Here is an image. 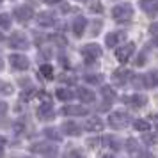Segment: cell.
<instances>
[{
  "label": "cell",
  "mask_w": 158,
  "mask_h": 158,
  "mask_svg": "<svg viewBox=\"0 0 158 158\" xmlns=\"http://www.w3.org/2000/svg\"><path fill=\"white\" fill-rule=\"evenodd\" d=\"M112 18H114L115 22H119V23L130 22V20L133 18V7L130 6L128 2L117 4V6L112 9Z\"/></svg>",
  "instance_id": "cell-1"
},
{
  "label": "cell",
  "mask_w": 158,
  "mask_h": 158,
  "mask_svg": "<svg viewBox=\"0 0 158 158\" xmlns=\"http://www.w3.org/2000/svg\"><path fill=\"white\" fill-rule=\"evenodd\" d=\"M108 124L112 126L114 130H123L126 128L130 124V115L126 112H121V110H117L114 114L108 115Z\"/></svg>",
  "instance_id": "cell-2"
},
{
  "label": "cell",
  "mask_w": 158,
  "mask_h": 158,
  "mask_svg": "<svg viewBox=\"0 0 158 158\" xmlns=\"http://www.w3.org/2000/svg\"><path fill=\"white\" fill-rule=\"evenodd\" d=\"M82 53H84V62L85 64H94L96 62V59L101 57V48L100 44H85L84 48H82Z\"/></svg>",
  "instance_id": "cell-3"
},
{
  "label": "cell",
  "mask_w": 158,
  "mask_h": 158,
  "mask_svg": "<svg viewBox=\"0 0 158 158\" xmlns=\"http://www.w3.org/2000/svg\"><path fill=\"white\" fill-rule=\"evenodd\" d=\"M133 52H135V43H126L124 46H117L115 48V59L119 60V62H126L131 55H133Z\"/></svg>",
  "instance_id": "cell-4"
},
{
  "label": "cell",
  "mask_w": 158,
  "mask_h": 158,
  "mask_svg": "<svg viewBox=\"0 0 158 158\" xmlns=\"http://www.w3.org/2000/svg\"><path fill=\"white\" fill-rule=\"evenodd\" d=\"M30 151L36 153V155L53 156V155H57V146H50V144H46V142H37V144H34V146L30 148Z\"/></svg>",
  "instance_id": "cell-5"
},
{
  "label": "cell",
  "mask_w": 158,
  "mask_h": 158,
  "mask_svg": "<svg viewBox=\"0 0 158 158\" xmlns=\"http://www.w3.org/2000/svg\"><path fill=\"white\" fill-rule=\"evenodd\" d=\"M13 15H15V18L20 23H27L34 18V11H32V7H29V6H22V7H16L15 11H13Z\"/></svg>",
  "instance_id": "cell-6"
},
{
  "label": "cell",
  "mask_w": 158,
  "mask_h": 158,
  "mask_svg": "<svg viewBox=\"0 0 158 158\" xmlns=\"http://www.w3.org/2000/svg\"><path fill=\"white\" fill-rule=\"evenodd\" d=\"M9 60H11V66H13L15 69H20V71L29 69V66H30V60L25 57V55H22V53H13V55L9 57Z\"/></svg>",
  "instance_id": "cell-7"
},
{
  "label": "cell",
  "mask_w": 158,
  "mask_h": 158,
  "mask_svg": "<svg viewBox=\"0 0 158 158\" xmlns=\"http://www.w3.org/2000/svg\"><path fill=\"white\" fill-rule=\"evenodd\" d=\"M9 44H11V48H18V50L29 48V41H27V37L22 36V34H13L11 39H9Z\"/></svg>",
  "instance_id": "cell-8"
},
{
  "label": "cell",
  "mask_w": 158,
  "mask_h": 158,
  "mask_svg": "<svg viewBox=\"0 0 158 158\" xmlns=\"http://www.w3.org/2000/svg\"><path fill=\"white\" fill-rule=\"evenodd\" d=\"M37 117L41 121H50V119H53V107H52V103H43L41 107L37 108Z\"/></svg>",
  "instance_id": "cell-9"
},
{
  "label": "cell",
  "mask_w": 158,
  "mask_h": 158,
  "mask_svg": "<svg viewBox=\"0 0 158 158\" xmlns=\"http://www.w3.org/2000/svg\"><path fill=\"white\" fill-rule=\"evenodd\" d=\"M124 39H126V34H124V32H110V34L105 37V44L110 46V48H114V46H117V44L121 43V41H124Z\"/></svg>",
  "instance_id": "cell-10"
},
{
  "label": "cell",
  "mask_w": 158,
  "mask_h": 158,
  "mask_svg": "<svg viewBox=\"0 0 158 158\" xmlns=\"http://www.w3.org/2000/svg\"><path fill=\"white\" fill-rule=\"evenodd\" d=\"M84 128L87 131H103L105 124H103V121H101L100 117H89L85 121V124H84Z\"/></svg>",
  "instance_id": "cell-11"
},
{
  "label": "cell",
  "mask_w": 158,
  "mask_h": 158,
  "mask_svg": "<svg viewBox=\"0 0 158 158\" xmlns=\"http://www.w3.org/2000/svg\"><path fill=\"white\" fill-rule=\"evenodd\" d=\"M124 101H128L133 108H142L148 105V96H144V94H133L130 98H124Z\"/></svg>",
  "instance_id": "cell-12"
},
{
  "label": "cell",
  "mask_w": 158,
  "mask_h": 158,
  "mask_svg": "<svg viewBox=\"0 0 158 158\" xmlns=\"http://www.w3.org/2000/svg\"><path fill=\"white\" fill-rule=\"evenodd\" d=\"M140 9L149 16H155L158 13V0H140Z\"/></svg>",
  "instance_id": "cell-13"
},
{
  "label": "cell",
  "mask_w": 158,
  "mask_h": 158,
  "mask_svg": "<svg viewBox=\"0 0 158 158\" xmlns=\"http://www.w3.org/2000/svg\"><path fill=\"white\" fill-rule=\"evenodd\" d=\"M130 78H131V73L126 71V69H117V71L112 73V82L114 84H119V85L126 84Z\"/></svg>",
  "instance_id": "cell-14"
},
{
  "label": "cell",
  "mask_w": 158,
  "mask_h": 158,
  "mask_svg": "<svg viewBox=\"0 0 158 158\" xmlns=\"http://www.w3.org/2000/svg\"><path fill=\"white\" fill-rule=\"evenodd\" d=\"M60 112H62L64 115H85L87 114V108L85 107H80V105H66Z\"/></svg>",
  "instance_id": "cell-15"
},
{
  "label": "cell",
  "mask_w": 158,
  "mask_h": 158,
  "mask_svg": "<svg viewBox=\"0 0 158 158\" xmlns=\"http://www.w3.org/2000/svg\"><path fill=\"white\" fill-rule=\"evenodd\" d=\"M85 25H87V22H85V18H75L73 20V23H71V29H73V32H75V36L77 37H80L84 32H85Z\"/></svg>",
  "instance_id": "cell-16"
},
{
  "label": "cell",
  "mask_w": 158,
  "mask_h": 158,
  "mask_svg": "<svg viewBox=\"0 0 158 158\" xmlns=\"http://www.w3.org/2000/svg\"><path fill=\"white\" fill-rule=\"evenodd\" d=\"M37 23L41 25V27H52V25H55V16L53 13H41V15H37Z\"/></svg>",
  "instance_id": "cell-17"
},
{
  "label": "cell",
  "mask_w": 158,
  "mask_h": 158,
  "mask_svg": "<svg viewBox=\"0 0 158 158\" xmlns=\"http://www.w3.org/2000/svg\"><path fill=\"white\" fill-rule=\"evenodd\" d=\"M62 131H64L66 135H73V137H78L80 135V126L77 124V123H73V121H66L64 124H62Z\"/></svg>",
  "instance_id": "cell-18"
},
{
  "label": "cell",
  "mask_w": 158,
  "mask_h": 158,
  "mask_svg": "<svg viewBox=\"0 0 158 158\" xmlns=\"http://www.w3.org/2000/svg\"><path fill=\"white\" fill-rule=\"evenodd\" d=\"M78 98L84 101V103H94V100H96V94H94L91 89L82 87V89H78Z\"/></svg>",
  "instance_id": "cell-19"
},
{
  "label": "cell",
  "mask_w": 158,
  "mask_h": 158,
  "mask_svg": "<svg viewBox=\"0 0 158 158\" xmlns=\"http://www.w3.org/2000/svg\"><path fill=\"white\" fill-rule=\"evenodd\" d=\"M101 142H103L105 148H110V149H114V151L119 149V140H117L115 137H112V135H105L103 139H101Z\"/></svg>",
  "instance_id": "cell-20"
},
{
  "label": "cell",
  "mask_w": 158,
  "mask_h": 158,
  "mask_svg": "<svg viewBox=\"0 0 158 158\" xmlns=\"http://www.w3.org/2000/svg\"><path fill=\"white\" fill-rule=\"evenodd\" d=\"M144 82H146V87L158 85V71H149L148 75H144Z\"/></svg>",
  "instance_id": "cell-21"
},
{
  "label": "cell",
  "mask_w": 158,
  "mask_h": 158,
  "mask_svg": "<svg viewBox=\"0 0 158 158\" xmlns=\"http://www.w3.org/2000/svg\"><path fill=\"white\" fill-rule=\"evenodd\" d=\"M133 126H135L137 131H142V133H146V131L151 130V124L146 121V119H137V121L133 123Z\"/></svg>",
  "instance_id": "cell-22"
},
{
  "label": "cell",
  "mask_w": 158,
  "mask_h": 158,
  "mask_svg": "<svg viewBox=\"0 0 158 158\" xmlns=\"http://www.w3.org/2000/svg\"><path fill=\"white\" fill-rule=\"evenodd\" d=\"M50 41H52L53 44H57L59 48H64L66 44H68L66 37H64V36H60V34H52V36H50Z\"/></svg>",
  "instance_id": "cell-23"
},
{
  "label": "cell",
  "mask_w": 158,
  "mask_h": 158,
  "mask_svg": "<svg viewBox=\"0 0 158 158\" xmlns=\"http://www.w3.org/2000/svg\"><path fill=\"white\" fill-rule=\"evenodd\" d=\"M101 94H103V98H105L107 101H112L115 98V91L110 85H103L101 87Z\"/></svg>",
  "instance_id": "cell-24"
},
{
  "label": "cell",
  "mask_w": 158,
  "mask_h": 158,
  "mask_svg": "<svg viewBox=\"0 0 158 158\" xmlns=\"http://www.w3.org/2000/svg\"><path fill=\"white\" fill-rule=\"evenodd\" d=\"M57 98L62 101H69L73 98L71 89H57Z\"/></svg>",
  "instance_id": "cell-25"
},
{
  "label": "cell",
  "mask_w": 158,
  "mask_h": 158,
  "mask_svg": "<svg viewBox=\"0 0 158 158\" xmlns=\"http://www.w3.org/2000/svg\"><path fill=\"white\" fill-rule=\"evenodd\" d=\"M39 71H41V75H43L44 78H53V68H52L50 64H43L41 66V69H39Z\"/></svg>",
  "instance_id": "cell-26"
},
{
  "label": "cell",
  "mask_w": 158,
  "mask_h": 158,
  "mask_svg": "<svg viewBox=\"0 0 158 158\" xmlns=\"http://www.w3.org/2000/svg\"><path fill=\"white\" fill-rule=\"evenodd\" d=\"M126 149H128V153H139V142L135 139H128L126 140Z\"/></svg>",
  "instance_id": "cell-27"
},
{
  "label": "cell",
  "mask_w": 158,
  "mask_h": 158,
  "mask_svg": "<svg viewBox=\"0 0 158 158\" xmlns=\"http://www.w3.org/2000/svg\"><path fill=\"white\" fill-rule=\"evenodd\" d=\"M44 135L48 137V139H52V140H60V133L55 128H46L44 130Z\"/></svg>",
  "instance_id": "cell-28"
},
{
  "label": "cell",
  "mask_w": 158,
  "mask_h": 158,
  "mask_svg": "<svg viewBox=\"0 0 158 158\" xmlns=\"http://www.w3.org/2000/svg\"><path fill=\"white\" fill-rule=\"evenodd\" d=\"M9 27H11V18H9V15L2 13L0 15V29H9Z\"/></svg>",
  "instance_id": "cell-29"
},
{
  "label": "cell",
  "mask_w": 158,
  "mask_h": 158,
  "mask_svg": "<svg viewBox=\"0 0 158 158\" xmlns=\"http://www.w3.org/2000/svg\"><path fill=\"white\" fill-rule=\"evenodd\" d=\"M85 82L87 84H100L101 75H85Z\"/></svg>",
  "instance_id": "cell-30"
},
{
  "label": "cell",
  "mask_w": 158,
  "mask_h": 158,
  "mask_svg": "<svg viewBox=\"0 0 158 158\" xmlns=\"http://www.w3.org/2000/svg\"><path fill=\"white\" fill-rule=\"evenodd\" d=\"M144 140H146L148 144H156L158 142V137L156 135H151L149 131H146V133H144Z\"/></svg>",
  "instance_id": "cell-31"
},
{
  "label": "cell",
  "mask_w": 158,
  "mask_h": 158,
  "mask_svg": "<svg viewBox=\"0 0 158 158\" xmlns=\"http://www.w3.org/2000/svg\"><path fill=\"white\" fill-rule=\"evenodd\" d=\"M0 93H2V94H11V93H13V87L9 85V84L0 82Z\"/></svg>",
  "instance_id": "cell-32"
},
{
  "label": "cell",
  "mask_w": 158,
  "mask_h": 158,
  "mask_svg": "<svg viewBox=\"0 0 158 158\" xmlns=\"http://www.w3.org/2000/svg\"><path fill=\"white\" fill-rule=\"evenodd\" d=\"M144 64H146V55L140 53V55L137 57V60H135V66H144Z\"/></svg>",
  "instance_id": "cell-33"
},
{
  "label": "cell",
  "mask_w": 158,
  "mask_h": 158,
  "mask_svg": "<svg viewBox=\"0 0 158 158\" xmlns=\"http://www.w3.org/2000/svg\"><path fill=\"white\" fill-rule=\"evenodd\" d=\"M39 100L44 101V103H52V98L46 93H39Z\"/></svg>",
  "instance_id": "cell-34"
},
{
  "label": "cell",
  "mask_w": 158,
  "mask_h": 158,
  "mask_svg": "<svg viewBox=\"0 0 158 158\" xmlns=\"http://www.w3.org/2000/svg\"><path fill=\"white\" fill-rule=\"evenodd\" d=\"M32 94H34V89H29V91L25 89V91H23V94H22V100H27V98H30Z\"/></svg>",
  "instance_id": "cell-35"
},
{
  "label": "cell",
  "mask_w": 158,
  "mask_h": 158,
  "mask_svg": "<svg viewBox=\"0 0 158 158\" xmlns=\"http://www.w3.org/2000/svg\"><path fill=\"white\" fill-rule=\"evenodd\" d=\"M66 156H82V153L77 151V149H71V151H68V153H66Z\"/></svg>",
  "instance_id": "cell-36"
},
{
  "label": "cell",
  "mask_w": 158,
  "mask_h": 158,
  "mask_svg": "<svg viewBox=\"0 0 158 158\" xmlns=\"http://www.w3.org/2000/svg\"><path fill=\"white\" fill-rule=\"evenodd\" d=\"M98 29H101V23L100 22L94 23V29H93V32H91V34H93V36H96V34H98Z\"/></svg>",
  "instance_id": "cell-37"
},
{
  "label": "cell",
  "mask_w": 158,
  "mask_h": 158,
  "mask_svg": "<svg viewBox=\"0 0 158 158\" xmlns=\"http://www.w3.org/2000/svg\"><path fill=\"white\" fill-rule=\"evenodd\" d=\"M6 144H7V140H6V137L0 135V153H2V149L6 148Z\"/></svg>",
  "instance_id": "cell-38"
},
{
  "label": "cell",
  "mask_w": 158,
  "mask_h": 158,
  "mask_svg": "<svg viewBox=\"0 0 158 158\" xmlns=\"http://www.w3.org/2000/svg\"><path fill=\"white\" fill-rule=\"evenodd\" d=\"M151 34H153V36H158V23L156 25H155V23H153V25H151Z\"/></svg>",
  "instance_id": "cell-39"
},
{
  "label": "cell",
  "mask_w": 158,
  "mask_h": 158,
  "mask_svg": "<svg viewBox=\"0 0 158 158\" xmlns=\"http://www.w3.org/2000/svg\"><path fill=\"white\" fill-rule=\"evenodd\" d=\"M15 130H16V133H22V131H23V124H22V123H16Z\"/></svg>",
  "instance_id": "cell-40"
},
{
  "label": "cell",
  "mask_w": 158,
  "mask_h": 158,
  "mask_svg": "<svg viewBox=\"0 0 158 158\" xmlns=\"http://www.w3.org/2000/svg\"><path fill=\"white\" fill-rule=\"evenodd\" d=\"M6 112H7V105L0 101V114H6Z\"/></svg>",
  "instance_id": "cell-41"
},
{
  "label": "cell",
  "mask_w": 158,
  "mask_h": 158,
  "mask_svg": "<svg viewBox=\"0 0 158 158\" xmlns=\"http://www.w3.org/2000/svg\"><path fill=\"white\" fill-rule=\"evenodd\" d=\"M91 9H93L94 13H101V11H103V7H101V6H93Z\"/></svg>",
  "instance_id": "cell-42"
},
{
  "label": "cell",
  "mask_w": 158,
  "mask_h": 158,
  "mask_svg": "<svg viewBox=\"0 0 158 158\" xmlns=\"http://www.w3.org/2000/svg\"><path fill=\"white\" fill-rule=\"evenodd\" d=\"M44 2H48V4H57L59 2V4H60V0H44Z\"/></svg>",
  "instance_id": "cell-43"
},
{
  "label": "cell",
  "mask_w": 158,
  "mask_h": 158,
  "mask_svg": "<svg viewBox=\"0 0 158 158\" xmlns=\"http://www.w3.org/2000/svg\"><path fill=\"white\" fill-rule=\"evenodd\" d=\"M2 39H4V36H2V32H0V41H2Z\"/></svg>",
  "instance_id": "cell-44"
},
{
  "label": "cell",
  "mask_w": 158,
  "mask_h": 158,
  "mask_svg": "<svg viewBox=\"0 0 158 158\" xmlns=\"http://www.w3.org/2000/svg\"><path fill=\"white\" fill-rule=\"evenodd\" d=\"M77 2H85V0H77Z\"/></svg>",
  "instance_id": "cell-45"
},
{
  "label": "cell",
  "mask_w": 158,
  "mask_h": 158,
  "mask_svg": "<svg viewBox=\"0 0 158 158\" xmlns=\"http://www.w3.org/2000/svg\"><path fill=\"white\" fill-rule=\"evenodd\" d=\"M0 2H2V0H0Z\"/></svg>",
  "instance_id": "cell-46"
}]
</instances>
